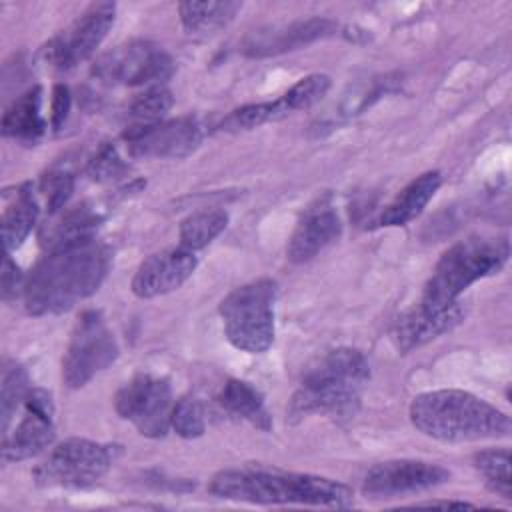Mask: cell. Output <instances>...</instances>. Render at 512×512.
Here are the masks:
<instances>
[{
  "label": "cell",
  "instance_id": "obj_1",
  "mask_svg": "<svg viewBox=\"0 0 512 512\" xmlns=\"http://www.w3.org/2000/svg\"><path fill=\"white\" fill-rule=\"evenodd\" d=\"M108 268V246L94 236L50 248L24 282L26 310L34 316L70 310L100 288Z\"/></svg>",
  "mask_w": 512,
  "mask_h": 512
},
{
  "label": "cell",
  "instance_id": "obj_2",
  "mask_svg": "<svg viewBox=\"0 0 512 512\" xmlns=\"http://www.w3.org/2000/svg\"><path fill=\"white\" fill-rule=\"evenodd\" d=\"M210 492L254 504H310L346 508L352 504V490L336 480L264 468L222 470L210 482Z\"/></svg>",
  "mask_w": 512,
  "mask_h": 512
},
{
  "label": "cell",
  "instance_id": "obj_3",
  "mask_svg": "<svg viewBox=\"0 0 512 512\" xmlns=\"http://www.w3.org/2000/svg\"><path fill=\"white\" fill-rule=\"evenodd\" d=\"M410 420L422 434L442 442H474L508 436L510 418L464 390H432L410 404Z\"/></svg>",
  "mask_w": 512,
  "mask_h": 512
},
{
  "label": "cell",
  "instance_id": "obj_4",
  "mask_svg": "<svg viewBox=\"0 0 512 512\" xmlns=\"http://www.w3.org/2000/svg\"><path fill=\"white\" fill-rule=\"evenodd\" d=\"M370 378V366L362 352L336 348L322 356L302 378L288 408L290 420L308 414L350 418L360 404V392Z\"/></svg>",
  "mask_w": 512,
  "mask_h": 512
},
{
  "label": "cell",
  "instance_id": "obj_5",
  "mask_svg": "<svg viewBox=\"0 0 512 512\" xmlns=\"http://www.w3.org/2000/svg\"><path fill=\"white\" fill-rule=\"evenodd\" d=\"M506 238H466L450 246L436 262L424 292L422 304L444 308L458 302V296L476 280L496 274L508 260Z\"/></svg>",
  "mask_w": 512,
  "mask_h": 512
},
{
  "label": "cell",
  "instance_id": "obj_6",
  "mask_svg": "<svg viewBox=\"0 0 512 512\" xmlns=\"http://www.w3.org/2000/svg\"><path fill=\"white\" fill-rule=\"evenodd\" d=\"M276 282L260 278L234 288L218 306L228 342L250 354H260L274 340Z\"/></svg>",
  "mask_w": 512,
  "mask_h": 512
},
{
  "label": "cell",
  "instance_id": "obj_7",
  "mask_svg": "<svg viewBox=\"0 0 512 512\" xmlns=\"http://www.w3.org/2000/svg\"><path fill=\"white\" fill-rule=\"evenodd\" d=\"M118 356V344L98 310L78 316L62 358V380L68 388H82Z\"/></svg>",
  "mask_w": 512,
  "mask_h": 512
},
{
  "label": "cell",
  "instance_id": "obj_8",
  "mask_svg": "<svg viewBox=\"0 0 512 512\" xmlns=\"http://www.w3.org/2000/svg\"><path fill=\"white\" fill-rule=\"evenodd\" d=\"M114 448L86 438H68L60 442L48 458L34 470L42 486L86 488L98 482L114 460Z\"/></svg>",
  "mask_w": 512,
  "mask_h": 512
},
{
  "label": "cell",
  "instance_id": "obj_9",
  "mask_svg": "<svg viewBox=\"0 0 512 512\" xmlns=\"http://www.w3.org/2000/svg\"><path fill=\"white\" fill-rule=\"evenodd\" d=\"M174 72L172 58L156 44L134 40L102 54L94 64V76L104 84L162 86Z\"/></svg>",
  "mask_w": 512,
  "mask_h": 512
},
{
  "label": "cell",
  "instance_id": "obj_10",
  "mask_svg": "<svg viewBox=\"0 0 512 512\" xmlns=\"http://www.w3.org/2000/svg\"><path fill=\"white\" fill-rule=\"evenodd\" d=\"M116 412L130 420L142 436L162 438L170 428L172 418V390L166 378L138 374L126 382L116 398Z\"/></svg>",
  "mask_w": 512,
  "mask_h": 512
},
{
  "label": "cell",
  "instance_id": "obj_11",
  "mask_svg": "<svg viewBox=\"0 0 512 512\" xmlns=\"http://www.w3.org/2000/svg\"><path fill=\"white\" fill-rule=\"evenodd\" d=\"M114 16V2L90 4L66 30L58 32L46 42L42 48L44 60L58 70H70L88 60L110 32Z\"/></svg>",
  "mask_w": 512,
  "mask_h": 512
},
{
  "label": "cell",
  "instance_id": "obj_12",
  "mask_svg": "<svg viewBox=\"0 0 512 512\" xmlns=\"http://www.w3.org/2000/svg\"><path fill=\"white\" fill-rule=\"evenodd\" d=\"M448 478L450 472L440 464L422 460H386L368 470L362 482V492L372 500L396 498L434 488Z\"/></svg>",
  "mask_w": 512,
  "mask_h": 512
},
{
  "label": "cell",
  "instance_id": "obj_13",
  "mask_svg": "<svg viewBox=\"0 0 512 512\" xmlns=\"http://www.w3.org/2000/svg\"><path fill=\"white\" fill-rule=\"evenodd\" d=\"M54 402L42 388H32L24 400V416L12 432L4 434V462L32 458L54 442Z\"/></svg>",
  "mask_w": 512,
  "mask_h": 512
},
{
  "label": "cell",
  "instance_id": "obj_14",
  "mask_svg": "<svg viewBox=\"0 0 512 512\" xmlns=\"http://www.w3.org/2000/svg\"><path fill=\"white\" fill-rule=\"evenodd\" d=\"M124 140L132 156L182 158L196 150L202 130L196 118L182 116L148 126H130L124 132Z\"/></svg>",
  "mask_w": 512,
  "mask_h": 512
},
{
  "label": "cell",
  "instance_id": "obj_15",
  "mask_svg": "<svg viewBox=\"0 0 512 512\" xmlns=\"http://www.w3.org/2000/svg\"><path fill=\"white\" fill-rule=\"evenodd\" d=\"M464 318V308L460 302L448 304L444 308H432L422 302L402 312L392 328L390 340L400 354H408L414 348L424 346L426 342L450 332Z\"/></svg>",
  "mask_w": 512,
  "mask_h": 512
},
{
  "label": "cell",
  "instance_id": "obj_16",
  "mask_svg": "<svg viewBox=\"0 0 512 512\" xmlns=\"http://www.w3.org/2000/svg\"><path fill=\"white\" fill-rule=\"evenodd\" d=\"M196 256L192 250L182 248H164L150 254L138 266L132 278V292L138 298H156L180 288L196 270Z\"/></svg>",
  "mask_w": 512,
  "mask_h": 512
},
{
  "label": "cell",
  "instance_id": "obj_17",
  "mask_svg": "<svg viewBox=\"0 0 512 512\" xmlns=\"http://www.w3.org/2000/svg\"><path fill=\"white\" fill-rule=\"evenodd\" d=\"M338 30V24L328 18H306L290 24H276L252 30L244 42L242 52L252 58H264L296 50L320 38H326Z\"/></svg>",
  "mask_w": 512,
  "mask_h": 512
},
{
  "label": "cell",
  "instance_id": "obj_18",
  "mask_svg": "<svg viewBox=\"0 0 512 512\" xmlns=\"http://www.w3.org/2000/svg\"><path fill=\"white\" fill-rule=\"evenodd\" d=\"M340 232L342 224L334 206L330 204L328 198H318L302 212L288 240L286 256L296 264L306 262L314 258L320 250H324L328 244H332L340 236Z\"/></svg>",
  "mask_w": 512,
  "mask_h": 512
},
{
  "label": "cell",
  "instance_id": "obj_19",
  "mask_svg": "<svg viewBox=\"0 0 512 512\" xmlns=\"http://www.w3.org/2000/svg\"><path fill=\"white\" fill-rule=\"evenodd\" d=\"M442 184V176L436 170L424 172L418 178H414L402 192L382 210L376 224L378 226H404L412 222L420 212L426 208V204L434 198L436 190Z\"/></svg>",
  "mask_w": 512,
  "mask_h": 512
},
{
  "label": "cell",
  "instance_id": "obj_20",
  "mask_svg": "<svg viewBox=\"0 0 512 512\" xmlns=\"http://www.w3.org/2000/svg\"><path fill=\"white\" fill-rule=\"evenodd\" d=\"M42 90L38 86L20 94L2 116V134L18 142L34 144L46 130V122L40 114Z\"/></svg>",
  "mask_w": 512,
  "mask_h": 512
},
{
  "label": "cell",
  "instance_id": "obj_21",
  "mask_svg": "<svg viewBox=\"0 0 512 512\" xmlns=\"http://www.w3.org/2000/svg\"><path fill=\"white\" fill-rule=\"evenodd\" d=\"M218 404L264 432L272 428V418L266 410L262 394L244 380H228L218 394Z\"/></svg>",
  "mask_w": 512,
  "mask_h": 512
},
{
  "label": "cell",
  "instance_id": "obj_22",
  "mask_svg": "<svg viewBox=\"0 0 512 512\" xmlns=\"http://www.w3.org/2000/svg\"><path fill=\"white\" fill-rule=\"evenodd\" d=\"M38 212L40 208H38L36 196L32 194V186L30 184L20 186L18 192L14 194V200L6 204L2 212V238H4L6 252H12L28 238L30 230L38 220Z\"/></svg>",
  "mask_w": 512,
  "mask_h": 512
},
{
  "label": "cell",
  "instance_id": "obj_23",
  "mask_svg": "<svg viewBox=\"0 0 512 512\" xmlns=\"http://www.w3.org/2000/svg\"><path fill=\"white\" fill-rule=\"evenodd\" d=\"M240 8V2H180L178 14L188 34H212L224 28Z\"/></svg>",
  "mask_w": 512,
  "mask_h": 512
},
{
  "label": "cell",
  "instance_id": "obj_24",
  "mask_svg": "<svg viewBox=\"0 0 512 512\" xmlns=\"http://www.w3.org/2000/svg\"><path fill=\"white\" fill-rule=\"evenodd\" d=\"M100 216L86 204L76 206L74 210L62 214L56 218V222H46L44 232H42V244H48V248L74 242L80 238L94 236V228L98 226Z\"/></svg>",
  "mask_w": 512,
  "mask_h": 512
},
{
  "label": "cell",
  "instance_id": "obj_25",
  "mask_svg": "<svg viewBox=\"0 0 512 512\" xmlns=\"http://www.w3.org/2000/svg\"><path fill=\"white\" fill-rule=\"evenodd\" d=\"M228 224V214L222 210H198L180 222V246L186 250H200L208 246Z\"/></svg>",
  "mask_w": 512,
  "mask_h": 512
},
{
  "label": "cell",
  "instance_id": "obj_26",
  "mask_svg": "<svg viewBox=\"0 0 512 512\" xmlns=\"http://www.w3.org/2000/svg\"><path fill=\"white\" fill-rule=\"evenodd\" d=\"M290 114L288 106L282 98L274 102H258V104H246L242 108L232 110L220 124L226 132H240V130H252L262 124L286 118Z\"/></svg>",
  "mask_w": 512,
  "mask_h": 512
},
{
  "label": "cell",
  "instance_id": "obj_27",
  "mask_svg": "<svg viewBox=\"0 0 512 512\" xmlns=\"http://www.w3.org/2000/svg\"><path fill=\"white\" fill-rule=\"evenodd\" d=\"M474 466L484 476L486 486L498 496L510 500V452L508 448H488L474 454Z\"/></svg>",
  "mask_w": 512,
  "mask_h": 512
},
{
  "label": "cell",
  "instance_id": "obj_28",
  "mask_svg": "<svg viewBox=\"0 0 512 512\" xmlns=\"http://www.w3.org/2000/svg\"><path fill=\"white\" fill-rule=\"evenodd\" d=\"M30 380L26 370L16 362H4L2 368V430L10 428L12 414L24 404L28 392H30Z\"/></svg>",
  "mask_w": 512,
  "mask_h": 512
},
{
  "label": "cell",
  "instance_id": "obj_29",
  "mask_svg": "<svg viewBox=\"0 0 512 512\" xmlns=\"http://www.w3.org/2000/svg\"><path fill=\"white\" fill-rule=\"evenodd\" d=\"M172 104L174 98L166 86H150L144 94L136 96L128 108L132 126H148L162 122Z\"/></svg>",
  "mask_w": 512,
  "mask_h": 512
},
{
  "label": "cell",
  "instance_id": "obj_30",
  "mask_svg": "<svg viewBox=\"0 0 512 512\" xmlns=\"http://www.w3.org/2000/svg\"><path fill=\"white\" fill-rule=\"evenodd\" d=\"M328 90H330V76H326V74H310V76L300 78L294 86H290L282 94V100H284V104L288 106V110L292 114L296 110L310 108L312 104L322 100Z\"/></svg>",
  "mask_w": 512,
  "mask_h": 512
},
{
  "label": "cell",
  "instance_id": "obj_31",
  "mask_svg": "<svg viewBox=\"0 0 512 512\" xmlns=\"http://www.w3.org/2000/svg\"><path fill=\"white\" fill-rule=\"evenodd\" d=\"M170 428H174V432L178 436L188 438V440L204 434V430H206L204 412H202L200 402L194 396H186V398H180L178 402H174Z\"/></svg>",
  "mask_w": 512,
  "mask_h": 512
},
{
  "label": "cell",
  "instance_id": "obj_32",
  "mask_svg": "<svg viewBox=\"0 0 512 512\" xmlns=\"http://www.w3.org/2000/svg\"><path fill=\"white\" fill-rule=\"evenodd\" d=\"M128 172V164L120 158L112 144H102L86 164V174L96 182H112Z\"/></svg>",
  "mask_w": 512,
  "mask_h": 512
},
{
  "label": "cell",
  "instance_id": "obj_33",
  "mask_svg": "<svg viewBox=\"0 0 512 512\" xmlns=\"http://www.w3.org/2000/svg\"><path fill=\"white\" fill-rule=\"evenodd\" d=\"M72 190H74V176L64 170H52L44 174L40 180V192L44 194L46 210L52 216L64 208V204L72 196Z\"/></svg>",
  "mask_w": 512,
  "mask_h": 512
},
{
  "label": "cell",
  "instance_id": "obj_34",
  "mask_svg": "<svg viewBox=\"0 0 512 512\" xmlns=\"http://www.w3.org/2000/svg\"><path fill=\"white\" fill-rule=\"evenodd\" d=\"M50 112H52V114H50L52 128L58 130V128L64 124V120H66V116H68V112H70V90H68V86H64V84H56V86H54Z\"/></svg>",
  "mask_w": 512,
  "mask_h": 512
},
{
  "label": "cell",
  "instance_id": "obj_35",
  "mask_svg": "<svg viewBox=\"0 0 512 512\" xmlns=\"http://www.w3.org/2000/svg\"><path fill=\"white\" fill-rule=\"evenodd\" d=\"M24 282L26 280H22V274H20L18 266L12 262L10 252H6L4 268H2V294H4V300H10L12 296H16L20 288L24 290Z\"/></svg>",
  "mask_w": 512,
  "mask_h": 512
},
{
  "label": "cell",
  "instance_id": "obj_36",
  "mask_svg": "<svg viewBox=\"0 0 512 512\" xmlns=\"http://www.w3.org/2000/svg\"><path fill=\"white\" fill-rule=\"evenodd\" d=\"M416 506H440V508H472L468 502H456V500H430V502H420Z\"/></svg>",
  "mask_w": 512,
  "mask_h": 512
}]
</instances>
